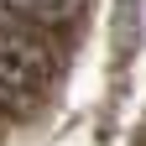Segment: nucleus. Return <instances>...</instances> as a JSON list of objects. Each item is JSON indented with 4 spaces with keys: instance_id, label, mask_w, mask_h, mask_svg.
<instances>
[{
    "instance_id": "nucleus-1",
    "label": "nucleus",
    "mask_w": 146,
    "mask_h": 146,
    "mask_svg": "<svg viewBox=\"0 0 146 146\" xmlns=\"http://www.w3.org/2000/svg\"><path fill=\"white\" fill-rule=\"evenodd\" d=\"M47 73H52L47 47L36 42L21 21H5V16H0V84H5L11 94H26V89H36Z\"/></svg>"
},
{
    "instance_id": "nucleus-2",
    "label": "nucleus",
    "mask_w": 146,
    "mask_h": 146,
    "mask_svg": "<svg viewBox=\"0 0 146 146\" xmlns=\"http://www.w3.org/2000/svg\"><path fill=\"white\" fill-rule=\"evenodd\" d=\"M84 11V0H0V16L21 26H63Z\"/></svg>"
},
{
    "instance_id": "nucleus-3",
    "label": "nucleus",
    "mask_w": 146,
    "mask_h": 146,
    "mask_svg": "<svg viewBox=\"0 0 146 146\" xmlns=\"http://www.w3.org/2000/svg\"><path fill=\"white\" fill-rule=\"evenodd\" d=\"M0 104H11V89H5V84H0Z\"/></svg>"
}]
</instances>
